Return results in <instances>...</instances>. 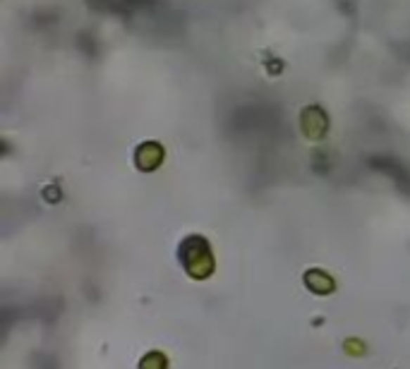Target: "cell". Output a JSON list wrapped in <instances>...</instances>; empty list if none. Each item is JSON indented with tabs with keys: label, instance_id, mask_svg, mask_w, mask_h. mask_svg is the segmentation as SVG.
I'll list each match as a JSON object with an SVG mask.
<instances>
[{
	"label": "cell",
	"instance_id": "obj_1",
	"mask_svg": "<svg viewBox=\"0 0 410 369\" xmlns=\"http://www.w3.org/2000/svg\"><path fill=\"white\" fill-rule=\"evenodd\" d=\"M180 259L192 278H207L214 271V254L204 238H187L180 247Z\"/></svg>",
	"mask_w": 410,
	"mask_h": 369
},
{
	"label": "cell",
	"instance_id": "obj_2",
	"mask_svg": "<svg viewBox=\"0 0 410 369\" xmlns=\"http://www.w3.org/2000/svg\"><path fill=\"white\" fill-rule=\"evenodd\" d=\"M161 353H149L142 360V365H139V369H166V360H161Z\"/></svg>",
	"mask_w": 410,
	"mask_h": 369
}]
</instances>
